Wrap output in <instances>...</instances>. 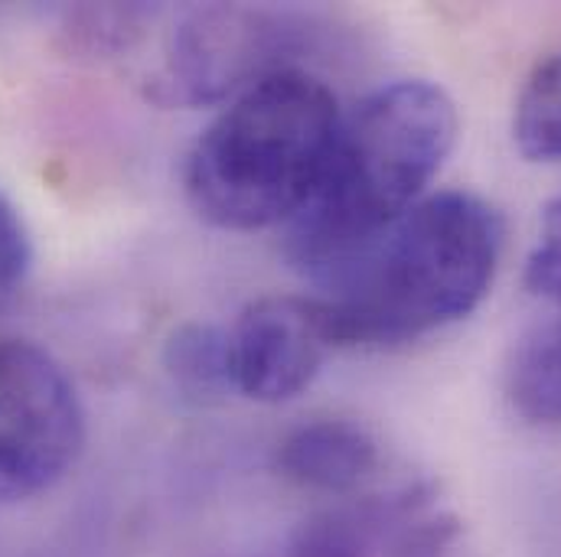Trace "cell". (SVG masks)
<instances>
[{"mask_svg": "<svg viewBox=\"0 0 561 557\" xmlns=\"http://www.w3.org/2000/svg\"><path fill=\"white\" fill-rule=\"evenodd\" d=\"M457 140V108L444 89L405 79L373 92L340 121L330 163L287 222V258L330 287L437 176Z\"/></svg>", "mask_w": 561, "mask_h": 557, "instance_id": "1", "label": "cell"}, {"mask_svg": "<svg viewBox=\"0 0 561 557\" xmlns=\"http://www.w3.org/2000/svg\"><path fill=\"white\" fill-rule=\"evenodd\" d=\"M278 469L304 489L346 496L376 476L379 443L353 420H310L278 443Z\"/></svg>", "mask_w": 561, "mask_h": 557, "instance_id": "7", "label": "cell"}, {"mask_svg": "<svg viewBox=\"0 0 561 557\" xmlns=\"http://www.w3.org/2000/svg\"><path fill=\"white\" fill-rule=\"evenodd\" d=\"M163 369L170 382L199 402L236 392L229 329L216 323H183L163 346Z\"/></svg>", "mask_w": 561, "mask_h": 557, "instance_id": "9", "label": "cell"}, {"mask_svg": "<svg viewBox=\"0 0 561 557\" xmlns=\"http://www.w3.org/2000/svg\"><path fill=\"white\" fill-rule=\"evenodd\" d=\"M340 121L336 95L300 69L249 85L186 156L190 206L229 232L290 222L330 163Z\"/></svg>", "mask_w": 561, "mask_h": 557, "instance_id": "3", "label": "cell"}, {"mask_svg": "<svg viewBox=\"0 0 561 557\" xmlns=\"http://www.w3.org/2000/svg\"><path fill=\"white\" fill-rule=\"evenodd\" d=\"M513 138L529 160H561V53L539 62L526 79L516 102Z\"/></svg>", "mask_w": 561, "mask_h": 557, "instance_id": "10", "label": "cell"}, {"mask_svg": "<svg viewBox=\"0 0 561 557\" xmlns=\"http://www.w3.org/2000/svg\"><path fill=\"white\" fill-rule=\"evenodd\" d=\"M30 235L20 212L0 193V303L23 283L30 271Z\"/></svg>", "mask_w": 561, "mask_h": 557, "instance_id": "13", "label": "cell"}, {"mask_svg": "<svg viewBox=\"0 0 561 557\" xmlns=\"http://www.w3.org/2000/svg\"><path fill=\"white\" fill-rule=\"evenodd\" d=\"M236 392L252 402L280 405L304 395L333 349L317 300L262 297L229 326Z\"/></svg>", "mask_w": 561, "mask_h": 557, "instance_id": "6", "label": "cell"}, {"mask_svg": "<svg viewBox=\"0 0 561 557\" xmlns=\"http://www.w3.org/2000/svg\"><path fill=\"white\" fill-rule=\"evenodd\" d=\"M503 252L500 212L473 193H437L396 219L317 300L333 346H399L463 320Z\"/></svg>", "mask_w": 561, "mask_h": 557, "instance_id": "2", "label": "cell"}, {"mask_svg": "<svg viewBox=\"0 0 561 557\" xmlns=\"http://www.w3.org/2000/svg\"><path fill=\"white\" fill-rule=\"evenodd\" d=\"M513 408L533 423H561V316L533 326L506 369Z\"/></svg>", "mask_w": 561, "mask_h": 557, "instance_id": "8", "label": "cell"}, {"mask_svg": "<svg viewBox=\"0 0 561 557\" xmlns=\"http://www.w3.org/2000/svg\"><path fill=\"white\" fill-rule=\"evenodd\" d=\"M526 283L533 293L561 306V193L546 206L539 239L526 262Z\"/></svg>", "mask_w": 561, "mask_h": 557, "instance_id": "11", "label": "cell"}, {"mask_svg": "<svg viewBox=\"0 0 561 557\" xmlns=\"http://www.w3.org/2000/svg\"><path fill=\"white\" fill-rule=\"evenodd\" d=\"M85 446V408L66 369L39 346L0 339V502L56 486Z\"/></svg>", "mask_w": 561, "mask_h": 557, "instance_id": "4", "label": "cell"}, {"mask_svg": "<svg viewBox=\"0 0 561 557\" xmlns=\"http://www.w3.org/2000/svg\"><path fill=\"white\" fill-rule=\"evenodd\" d=\"M457 542H460V529L454 519L415 515L392 535V542L386 545V557H454Z\"/></svg>", "mask_w": 561, "mask_h": 557, "instance_id": "12", "label": "cell"}, {"mask_svg": "<svg viewBox=\"0 0 561 557\" xmlns=\"http://www.w3.org/2000/svg\"><path fill=\"white\" fill-rule=\"evenodd\" d=\"M300 26L275 10L199 7L173 30L157 98L170 105H213L232 92L284 72Z\"/></svg>", "mask_w": 561, "mask_h": 557, "instance_id": "5", "label": "cell"}]
</instances>
